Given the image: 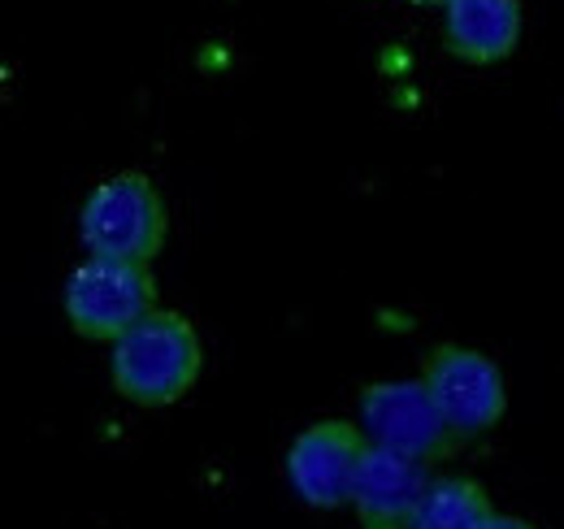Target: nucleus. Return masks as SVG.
I'll list each match as a JSON object with an SVG mask.
<instances>
[{
  "instance_id": "1",
  "label": "nucleus",
  "mask_w": 564,
  "mask_h": 529,
  "mask_svg": "<svg viewBox=\"0 0 564 529\" xmlns=\"http://www.w3.org/2000/svg\"><path fill=\"white\" fill-rule=\"evenodd\" d=\"M200 365H205V352L192 322L183 313L152 309L140 326H131L113 343L109 374L122 399L143 408H165L196 387Z\"/></svg>"
},
{
  "instance_id": "2",
  "label": "nucleus",
  "mask_w": 564,
  "mask_h": 529,
  "mask_svg": "<svg viewBox=\"0 0 564 529\" xmlns=\"http://www.w3.org/2000/svg\"><path fill=\"white\" fill-rule=\"evenodd\" d=\"M78 235L91 257L148 264L165 244V199L140 170L109 174L83 199Z\"/></svg>"
},
{
  "instance_id": "3",
  "label": "nucleus",
  "mask_w": 564,
  "mask_h": 529,
  "mask_svg": "<svg viewBox=\"0 0 564 529\" xmlns=\"http://www.w3.org/2000/svg\"><path fill=\"white\" fill-rule=\"evenodd\" d=\"M422 382L434 399V408L443 412L456 443L491 434L499 417H503V408H508L503 369L491 356H482L474 347H460V343H438L425 356Z\"/></svg>"
},
{
  "instance_id": "4",
  "label": "nucleus",
  "mask_w": 564,
  "mask_h": 529,
  "mask_svg": "<svg viewBox=\"0 0 564 529\" xmlns=\"http://www.w3.org/2000/svg\"><path fill=\"white\" fill-rule=\"evenodd\" d=\"M156 309V287L148 264L87 257L66 278V317L83 338L118 343Z\"/></svg>"
},
{
  "instance_id": "5",
  "label": "nucleus",
  "mask_w": 564,
  "mask_h": 529,
  "mask_svg": "<svg viewBox=\"0 0 564 529\" xmlns=\"http://www.w3.org/2000/svg\"><path fill=\"white\" fill-rule=\"evenodd\" d=\"M360 421H365V439L373 447L413 456L422 464L443 461L460 447L452 439L443 412L434 408L425 382H373V387H365Z\"/></svg>"
},
{
  "instance_id": "6",
  "label": "nucleus",
  "mask_w": 564,
  "mask_h": 529,
  "mask_svg": "<svg viewBox=\"0 0 564 529\" xmlns=\"http://www.w3.org/2000/svg\"><path fill=\"white\" fill-rule=\"evenodd\" d=\"M369 452V439L360 425L348 421H317L308 425L291 452H286V477L295 495L313 508H339L352 504L356 473Z\"/></svg>"
},
{
  "instance_id": "7",
  "label": "nucleus",
  "mask_w": 564,
  "mask_h": 529,
  "mask_svg": "<svg viewBox=\"0 0 564 529\" xmlns=\"http://www.w3.org/2000/svg\"><path fill=\"white\" fill-rule=\"evenodd\" d=\"M425 490H430V473L422 461L369 443L352 490L360 529H409L422 508Z\"/></svg>"
},
{
  "instance_id": "8",
  "label": "nucleus",
  "mask_w": 564,
  "mask_h": 529,
  "mask_svg": "<svg viewBox=\"0 0 564 529\" xmlns=\"http://www.w3.org/2000/svg\"><path fill=\"white\" fill-rule=\"evenodd\" d=\"M521 40V0H447L443 44L465 66H495Z\"/></svg>"
},
{
  "instance_id": "9",
  "label": "nucleus",
  "mask_w": 564,
  "mask_h": 529,
  "mask_svg": "<svg viewBox=\"0 0 564 529\" xmlns=\"http://www.w3.org/2000/svg\"><path fill=\"white\" fill-rule=\"evenodd\" d=\"M491 517V499L469 477H438L430 482L422 508L409 529H478Z\"/></svg>"
},
{
  "instance_id": "10",
  "label": "nucleus",
  "mask_w": 564,
  "mask_h": 529,
  "mask_svg": "<svg viewBox=\"0 0 564 529\" xmlns=\"http://www.w3.org/2000/svg\"><path fill=\"white\" fill-rule=\"evenodd\" d=\"M478 529H534V526H530V521H521V517H499V512H491Z\"/></svg>"
},
{
  "instance_id": "11",
  "label": "nucleus",
  "mask_w": 564,
  "mask_h": 529,
  "mask_svg": "<svg viewBox=\"0 0 564 529\" xmlns=\"http://www.w3.org/2000/svg\"><path fill=\"white\" fill-rule=\"evenodd\" d=\"M409 4H422V9H430V4H447V0H409Z\"/></svg>"
}]
</instances>
